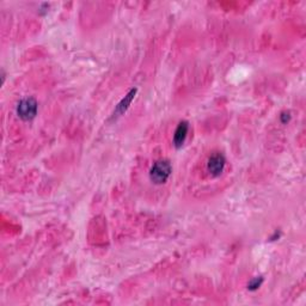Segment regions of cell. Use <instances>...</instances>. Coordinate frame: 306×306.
<instances>
[{
  "label": "cell",
  "mask_w": 306,
  "mask_h": 306,
  "mask_svg": "<svg viewBox=\"0 0 306 306\" xmlns=\"http://www.w3.org/2000/svg\"><path fill=\"white\" fill-rule=\"evenodd\" d=\"M172 172L171 163L166 159L158 160L152 165L151 170H150V180L152 181L154 184H164L166 181L169 180Z\"/></svg>",
  "instance_id": "cell-1"
},
{
  "label": "cell",
  "mask_w": 306,
  "mask_h": 306,
  "mask_svg": "<svg viewBox=\"0 0 306 306\" xmlns=\"http://www.w3.org/2000/svg\"><path fill=\"white\" fill-rule=\"evenodd\" d=\"M38 110V104L32 97H26L21 99L17 104V115L23 121H31L36 118Z\"/></svg>",
  "instance_id": "cell-2"
},
{
  "label": "cell",
  "mask_w": 306,
  "mask_h": 306,
  "mask_svg": "<svg viewBox=\"0 0 306 306\" xmlns=\"http://www.w3.org/2000/svg\"><path fill=\"white\" fill-rule=\"evenodd\" d=\"M226 165V159L221 153H214L210 157L207 163V170L213 177L220 176Z\"/></svg>",
  "instance_id": "cell-3"
},
{
  "label": "cell",
  "mask_w": 306,
  "mask_h": 306,
  "mask_svg": "<svg viewBox=\"0 0 306 306\" xmlns=\"http://www.w3.org/2000/svg\"><path fill=\"white\" fill-rule=\"evenodd\" d=\"M189 130V123L187 121H181L177 126L176 130H175L174 134V145L176 149H181L184 144L185 139H187Z\"/></svg>",
  "instance_id": "cell-4"
},
{
  "label": "cell",
  "mask_w": 306,
  "mask_h": 306,
  "mask_svg": "<svg viewBox=\"0 0 306 306\" xmlns=\"http://www.w3.org/2000/svg\"><path fill=\"white\" fill-rule=\"evenodd\" d=\"M136 93V89H132V90L128 92L126 96L122 98V101L119 103L118 108H116V114H123L128 108H129L130 103H132L133 99H134Z\"/></svg>",
  "instance_id": "cell-5"
},
{
  "label": "cell",
  "mask_w": 306,
  "mask_h": 306,
  "mask_svg": "<svg viewBox=\"0 0 306 306\" xmlns=\"http://www.w3.org/2000/svg\"><path fill=\"white\" fill-rule=\"evenodd\" d=\"M263 282V279L261 276H257L255 277V279H252L251 281L249 282V285H247V288L250 289V291H255V289L260 288V286L262 285Z\"/></svg>",
  "instance_id": "cell-6"
},
{
  "label": "cell",
  "mask_w": 306,
  "mask_h": 306,
  "mask_svg": "<svg viewBox=\"0 0 306 306\" xmlns=\"http://www.w3.org/2000/svg\"><path fill=\"white\" fill-rule=\"evenodd\" d=\"M289 120H291V115H289V113H283L282 115H281V121H282V123H287Z\"/></svg>",
  "instance_id": "cell-7"
}]
</instances>
